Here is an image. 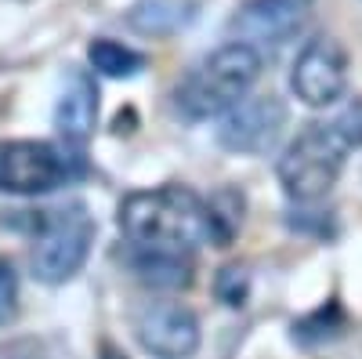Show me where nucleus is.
Returning <instances> with one entry per match:
<instances>
[{"instance_id":"obj_1","label":"nucleus","mask_w":362,"mask_h":359,"mask_svg":"<svg viewBox=\"0 0 362 359\" xmlns=\"http://www.w3.org/2000/svg\"><path fill=\"white\" fill-rule=\"evenodd\" d=\"M119 229L138 247L185 251V254L203 244H214V247L232 244V232L218 222L214 207L185 186L131 193L119 203Z\"/></svg>"},{"instance_id":"obj_2","label":"nucleus","mask_w":362,"mask_h":359,"mask_svg":"<svg viewBox=\"0 0 362 359\" xmlns=\"http://www.w3.org/2000/svg\"><path fill=\"white\" fill-rule=\"evenodd\" d=\"M261 76V51L250 44H221L174 87V106L185 120H210L235 106Z\"/></svg>"},{"instance_id":"obj_3","label":"nucleus","mask_w":362,"mask_h":359,"mask_svg":"<svg viewBox=\"0 0 362 359\" xmlns=\"http://www.w3.org/2000/svg\"><path fill=\"white\" fill-rule=\"evenodd\" d=\"M344 142L334 131V124H308L300 131L286 153L279 156V186L290 200L297 203H315L322 200L329 189L337 186V178L344 171Z\"/></svg>"},{"instance_id":"obj_4","label":"nucleus","mask_w":362,"mask_h":359,"mask_svg":"<svg viewBox=\"0 0 362 359\" xmlns=\"http://www.w3.org/2000/svg\"><path fill=\"white\" fill-rule=\"evenodd\" d=\"M37 247H33V273L44 283H66L73 280L95 244V218L87 215L83 203L62 207V211H47L37 218Z\"/></svg>"},{"instance_id":"obj_5","label":"nucleus","mask_w":362,"mask_h":359,"mask_svg":"<svg viewBox=\"0 0 362 359\" xmlns=\"http://www.w3.org/2000/svg\"><path fill=\"white\" fill-rule=\"evenodd\" d=\"M73 174L69 160L47 142H0V193L44 196Z\"/></svg>"},{"instance_id":"obj_6","label":"nucleus","mask_w":362,"mask_h":359,"mask_svg":"<svg viewBox=\"0 0 362 359\" xmlns=\"http://www.w3.org/2000/svg\"><path fill=\"white\" fill-rule=\"evenodd\" d=\"M290 87L293 95L312 106H334L344 91H348V51L337 37H315L300 47L293 73H290Z\"/></svg>"},{"instance_id":"obj_7","label":"nucleus","mask_w":362,"mask_h":359,"mask_svg":"<svg viewBox=\"0 0 362 359\" xmlns=\"http://www.w3.org/2000/svg\"><path fill=\"white\" fill-rule=\"evenodd\" d=\"M315 0H243L228 18V33L239 37V44H272L279 47L305 33L312 22Z\"/></svg>"},{"instance_id":"obj_8","label":"nucleus","mask_w":362,"mask_h":359,"mask_svg":"<svg viewBox=\"0 0 362 359\" xmlns=\"http://www.w3.org/2000/svg\"><path fill=\"white\" fill-rule=\"evenodd\" d=\"M286 127V106L276 95L239 98L221 113L218 142L228 153H264Z\"/></svg>"},{"instance_id":"obj_9","label":"nucleus","mask_w":362,"mask_h":359,"mask_svg":"<svg viewBox=\"0 0 362 359\" xmlns=\"http://www.w3.org/2000/svg\"><path fill=\"white\" fill-rule=\"evenodd\" d=\"M134 334L156 359H189L199 348V319L177 302H148L134 316Z\"/></svg>"},{"instance_id":"obj_10","label":"nucleus","mask_w":362,"mask_h":359,"mask_svg":"<svg viewBox=\"0 0 362 359\" xmlns=\"http://www.w3.org/2000/svg\"><path fill=\"white\" fill-rule=\"evenodd\" d=\"M95 120H98V87L83 69H76L54 106V131L62 138L66 160L76 164V174L83 171V149L95 135Z\"/></svg>"},{"instance_id":"obj_11","label":"nucleus","mask_w":362,"mask_h":359,"mask_svg":"<svg viewBox=\"0 0 362 359\" xmlns=\"http://www.w3.org/2000/svg\"><path fill=\"white\" fill-rule=\"evenodd\" d=\"M131 273L145 287L160 290H185L192 283V258L185 251H160V247H141L127 258Z\"/></svg>"},{"instance_id":"obj_12","label":"nucleus","mask_w":362,"mask_h":359,"mask_svg":"<svg viewBox=\"0 0 362 359\" xmlns=\"http://www.w3.org/2000/svg\"><path fill=\"white\" fill-rule=\"evenodd\" d=\"M192 18V8L189 4H177V0H138L131 8L127 22L138 29V33H148V37H163V33H174L177 25H185Z\"/></svg>"},{"instance_id":"obj_13","label":"nucleus","mask_w":362,"mask_h":359,"mask_svg":"<svg viewBox=\"0 0 362 359\" xmlns=\"http://www.w3.org/2000/svg\"><path fill=\"white\" fill-rule=\"evenodd\" d=\"M87 58H90V66H95V73H102V76H112V80H119V76H138L141 69H145V55L141 51H134V47H127V44H116V40H109V37H102V40H95L87 47Z\"/></svg>"},{"instance_id":"obj_14","label":"nucleus","mask_w":362,"mask_h":359,"mask_svg":"<svg viewBox=\"0 0 362 359\" xmlns=\"http://www.w3.org/2000/svg\"><path fill=\"white\" fill-rule=\"evenodd\" d=\"M344 309L337 305V302H326V305H319L315 312H308V316H300L297 323H293V341L300 345V348H315V345H322V341H334V338H341L344 334Z\"/></svg>"},{"instance_id":"obj_15","label":"nucleus","mask_w":362,"mask_h":359,"mask_svg":"<svg viewBox=\"0 0 362 359\" xmlns=\"http://www.w3.org/2000/svg\"><path fill=\"white\" fill-rule=\"evenodd\" d=\"M214 290H218V297H221V302H225L228 309H243V305H247V290H250L247 273H243L239 265L221 268L218 280H214Z\"/></svg>"},{"instance_id":"obj_16","label":"nucleus","mask_w":362,"mask_h":359,"mask_svg":"<svg viewBox=\"0 0 362 359\" xmlns=\"http://www.w3.org/2000/svg\"><path fill=\"white\" fill-rule=\"evenodd\" d=\"M18 316V273L8 258H0V326L15 323Z\"/></svg>"},{"instance_id":"obj_17","label":"nucleus","mask_w":362,"mask_h":359,"mask_svg":"<svg viewBox=\"0 0 362 359\" xmlns=\"http://www.w3.org/2000/svg\"><path fill=\"white\" fill-rule=\"evenodd\" d=\"M334 131L341 135V142H344V145H362V98H355V102L337 116Z\"/></svg>"},{"instance_id":"obj_18","label":"nucleus","mask_w":362,"mask_h":359,"mask_svg":"<svg viewBox=\"0 0 362 359\" xmlns=\"http://www.w3.org/2000/svg\"><path fill=\"white\" fill-rule=\"evenodd\" d=\"M0 359H47V355L37 341H11V345H0Z\"/></svg>"},{"instance_id":"obj_19","label":"nucleus","mask_w":362,"mask_h":359,"mask_svg":"<svg viewBox=\"0 0 362 359\" xmlns=\"http://www.w3.org/2000/svg\"><path fill=\"white\" fill-rule=\"evenodd\" d=\"M112 131H116V135H131V131H134V109L119 113V116H116V124H112Z\"/></svg>"},{"instance_id":"obj_20","label":"nucleus","mask_w":362,"mask_h":359,"mask_svg":"<svg viewBox=\"0 0 362 359\" xmlns=\"http://www.w3.org/2000/svg\"><path fill=\"white\" fill-rule=\"evenodd\" d=\"M98 359H127V355L119 352L116 345H109V341H105V345H102V352H98Z\"/></svg>"}]
</instances>
